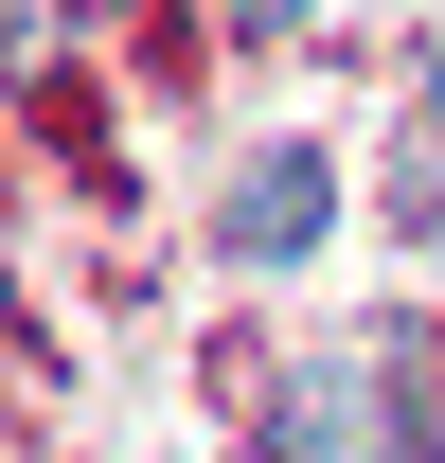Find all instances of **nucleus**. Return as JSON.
Returning a JSON list of instances; mask_svg holds the SVG:
<instances>
[{"mask_svg":"<svg viewBox=\"0 0 445 463\" xmlns=\"http://www.w3.org/2000/svg\"><path fill=\"white\" fill-rule=\"evenodd\" d=\"M232 18H250V36H285V18H303V0H232Z\"/></svg>","mask_w":445,"mask_h":463,"instance_id":"f03ea898","label":"nucleus"},{"mask_svg":"<svg viewBox=\"0 0 445 463\" xmlns=\"http://www.w3.org/2000/svg\"><path fill=\"white\" fill-rule=\"evenodd\" d=\"M392 463H410V446H392Z\"/></svg>","mask_w":445,"mask_h":463,"instance_id":"20e7f679","label":"nucleus"},{"mask_svg":"<svg viewBox=\"0 0 445 463\" xmlns=\"http://www.w3.org/2000/svg\"><path fill=\"white\" fill-rule=\"evenodd\" d=\"M321 143H268V161L232 178V268H303V250H321Z\"/></svg>","mask_w":445,"mask_h":463,"instance_id":"f257e3e1","label":"nucleus"},{"mask_svg":"<svg viewBox=\"0 0 445 463\" xmlns=\"http://www.w3.org/2000/svg\"><path fill=\"white\" fill-rule=\"evenodd\" d=\"M428 143H445V54H428Z\"/></svg>","mask_w":445,"mask_h":463,"instance_id":"7ed1b4c3","label":"nucleus"}]
</instances>
